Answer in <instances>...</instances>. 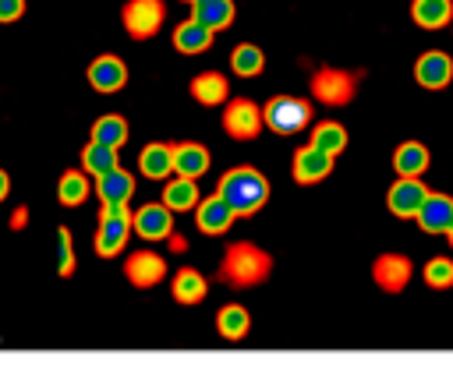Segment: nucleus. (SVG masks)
Masks as SVG:
<instances>
[{
	"label": "nucleus",
	"mask_w": 453,
	"mask_h": 385,
	"mask_svg": "<svg viewBox=\"0 0 453 385\" xmlns=\"http://www.w3.org/2000/svg\"><path fill=\"white\" fill-rule=\"evenodd\" d=\"M262 124L276 134H297L311 124V102L297 95H273L262 106Z\"/></svg>",
	"instance_id": "20e7f679"
},
{
	"label": "nucleus",
	"mask_w": 453,
	"mask_h": 385,
	"mask_svg": "<svg viewBox=\"0 0 453 385\" xmlns=\"http://www.w3.org/2000/svg\"><path fill=\"white\" fill-rule=\"evenodd\" d=\"M191 95H195L202 106H219V102H226L230 85H226V78H223V74L205 71V74L191 78Z\"/></svg>",
	"instance_id": "b1692460"
},
{
	"label": "nucleus",
	"mask_w": 453,
	"mask_h": 385,
	"mask_svg": "<svg viewBox=\"0 0 453 385\" xmlns=\"http://www.w3.org/2000/svg\"><path fill=\"white\" fill-rule=\"evenodd\" d=\"M25 14V0H0V21H18Z\"/></svg>",
	"instance_id": "f704fd0d"
},
{
	"label": "nucleus",
	"mask_w": 453,
	"mask_h": 385,
	"mask_svg": "<svg viewBox=\"0 0 453 385\" xmlns=\"http://www.w3.org/2000/svg\"><path fill=\"white\" fill-rule=\"evenodd\" d=\"M57 272H60L64 279L74 272V247H71V233H67V226L57 230Z\"/></svg>",
	"instance_id": "72a5a7b5"
},
{
	"label": "nucleus",
	"mask_w": 453,
	"mask_h": 385,
	"mask_svg": "<svg viewBox=\"0 0 453 385\" xmlns=\"http://www.w3.org/2000/svg\"><path fill=\"white\" fill-rule=\"evenodd\" d=\"M131 237V215L127 205H103L99 212V230H96V254L99 258H113L124 251Z\"/></svg>",
	"instance_id": "39448f33"
},
{
	"label": "nucleus",
	"mask_w": 453,
	"mask_h": 385,
	"mask_svg": "<svg viewBox=\"0 0 453 385\" xmlns=\"http://www.w3.org/2000/svg\"><path fill=\"white\" fill-rule=\"evenodd\" d=\"M308 145H315V148H322V152H329V155H340V152L347 148V131H343V124H336V120H322V124L311 127V141H308Z\"/></svg>",
	"instance_id": "cd10ccee"
},
{
	"label": "nucleus",
	"mask_w": 453,
	"mask_h": 385,
	"mask_svg": "<svg viewBox=\"0 0 453 385\" xmlns=\"http://www.w3.org/2000/svg\"><path fill=\"white\" fill-rule=\"evenodd\" d=\"M411 272H414L411 258L407 254H396V251L379 254L375 265H372V279H375V286L382 293H403L407 283H411Z\"/></svg>",
	"instance_id": "6e6552de"
},
{
	"label": "nucleus",
	"mask_w": 453,
	"mask_h": 385,
	"mask_svg": "<svg viewBox=\"0 0 453 385\" xmlns=\"http://www.w3.org/2000/svg\"><path fill=\"white\" fill-rule=\"evenodd\" d=\"M216 194L226 201V208L237 219H248V215H255L269 201V180L255 166H234V170H226L219 177Z\"/></svg>",
	"instance_id": "f257e3e1"
},
{
	"label": "nucleus",
	"mask_w": 453,
	"mask_h": 385,
	"mask_svg": "<svg viewBox=\"0 0 453 385\" xmlns=\"http://www.w3.org/2000/svg\"><path fill=\"white\" fill-rule=\"evenodd\" d=\"M163 205H166L170 212H188V208H195V205H198V187H195V180H191V177L170 180V184L163 187Z\"/></svg>",
	"instance_id": "a878e982"
},
{
	"label": "nucleus",
	"mask_w": 453,
	"mask_h": 385,
	"mask_svg": "<svg viewBox=\"0 0 453 385\" xmlns=\"http://www.w3.org/2000/svg\"><path fill=\"white\" fill-rule=\"evenodd\" d=\"M57 198H60V205H81L85 198H88V180H85V173H78V170H67L64 177H60V184H57Z\"/></svg>",
	"instance_id": "2f4dec72"
},
{
	"label": "nucleus",
	"mask_w": 453,
	"mask_h": 385,
	"mask_svg": "<svg viewBox=\"0 0 453 385\" xmlns=\"http://www.w3.org/2000/svg\"><path fill=\"white\" fill-rule=\"evenodd\" d=\"M131 230L142 240H170V233H173V212L163 201L159 205H142L131 215Z\"/></svg>",
	"instance_id": "9b49d317"
},
{
	"label": "nucleus",
	"mask_w": 453,
	"mask_h": 385,
	"mask_svg": "<svg viewBox=\"0 0 453 385\" xmlns=\"http://www.w3.org/2000/svg\"><path fill=\"white\" fill-rule=\"evenodd\" d=\"M425 283L432 290H449L453 286V261L449 258H432L425 265Z\"/></svg>",
	"instance_id": "473e14b6"
},
{
	"label": "nucleus",
	"mask_w": 453,
	"mask_h": 385,
	"mask_svg": "<svg viewBox=\"0 0 453 385\" xmlns=\"http://www.w3.org/2000/svg\"><path fill=\"white\" fill-rule=\"evenodd\" d=\"M205 170H209V148H205V145H198V141H180V145H173V173H177V177L198 180Z\"/></svg>",
	"instance_id": "6ab92c4d"
},
{
	"label": "nucleus",
	"mask_w": 453,
	"mask_h": 385,
	"mask_svg": "<svg viewBox=\"0 0 453 385\" xmlns=\"http://www.w3.org/2000/svg\"><path fill=\"white\" fill-rule=\"evenodd\" d=\"M421 198H425V184H421L418 177H400V180L389 187V194H386V208H389L396 219H414Z\"/></svg>",
	"instance_id": "4468645a"
},
{
	"label": "nucleus",
	"mask_w": 453,
	"mask_h": 385,
	"mask_svg": "<svg viewBox=\"0 0 453 385\" xmlns=\"http://www.w3.org/2000/svg\"><path fill=\"white\" fill-rule=\"evenodd\" d=\"M212 35L216 32H209L205 25H198L195 18H188V21H180L177 28H173V46L180 49V53H205L209 46H212Z\"/></svg>",
	"instance_id": "5701e85b"
},
{
	"label": "nucleus",
	"mask_w": 453,
	"mask_h": 385,
	"mask_svg": "<svg viewBox=\"0 0 453 385\" xmlns=\"http://www.w3.org/2000/svg\"><path fill=\"white\" fill-rule=\"evenodd\" d=\"M138 166H142V173H145L149 180L170 177V173H173V145H163V141L145 145L142 155H138Z\"/></svg>",
	"instance_id": "4be33fe9"
},
{
	"label": "nucleus",
	"mask_w": 453,
	"mask_h": 385,
	"mask_svg": "<svg viewBox=\"0 0 453 385\" xmlns=\"http://www.w3.org/2000/svg\"><path fill=\"white\" fill-rule=\"evenodd\" d=\"M230 67H234L241 78H255V74H262V67H265V53H262L255 42H241V46L230 53Z\"/></svg>",
	"instance_id": "c756f323"
},
{
	"label": "nucleus",
	"mask_w": 453,
	"mask_h": 385,
	"mask_svg": "<svg viewBox=\"0 0 453 385\" xmlns=\"http://www.w3.org/2000/svg\"><path fill=\"white\" fill-rule=\"evenodd\" d=\"M273 272V258L269 251H262L258 244H248V240H237L226 247L223 254V265H219V283L234 286V290H251L258 283H265Z\"/></svg>",
	"instance_id": "f03ea898"
},
{
	"label": "nucleus",
	"mask_w": 453,
	"mask_h": 385,
	"mask_svg": "<svg viewBox=\"0 0 453 385\" xmlns=\"http://www.w3.org/2000/svg\"><path fill=\"white\" fill-rule=\"evenodd\" d=\"M188 4H191V0H188Z\"/></svg>",
	"instance_id": "58836bf2"
},
{
	"label": "nucleus",
	"mask_w": 453,
	"mask_h": 385,
	"mask_svg": "<svg viewBox=\"0 0 453 385\" xmlns=\"http://www.w3.org/2000/svg\"><path fill=\"white\" fill-rule=\"evenodd\" d=\"M428 162H432V155H428V148H425L421 141H403V145H396V152H393V170H396V177H425Z\"/></svg>",
	"instance_id": "412c9836"
},
{
	"label": "nucleus",
	"mask_w": 453,
	"mask_h": 385,
	"mask_svg": "<svg viewBox=\"0 0 453 385\" xmlns=\"http://www.w3.org/2000/svg\"><path fill=\"white\" fill-rule=\"evenodd\" d=\"M92 141L110 145V148H120V145L127 141V120H124V117H117V113L99 117V120L92 124Z\"/></svg>",
	"instance_id": "c85d7f7f"
},
{
	"label": "nucleus",
	"mask_w": 453,
	"mask_h": 385,
	"mask_svg": "<svg viewBox=\"0 0 453 385\" xmlns=\"http://www.w3.org/2000/svg\"><path fill=\"white\" fill-rule=\"evenodd\" d=\"M414 223L425 233H446L449 223H453V198L439 194V191H425V198H421V205L414 212Z\"/></svg>",
	"instance_id": "9d476101"
},
{
	"label": "nucleus",
	"mask_w": 453,
	"mask_h": 385,
	"mask_svg": "<svg viewBox=\"0 0 453 385\" xmlns=\"http://www.w3.org/2000/svg\"><path fill=\"white\" fill-rule=\"evenodd\" d=\"M453 18V0H411V21L425 32L446 28Z\"/></svg>",
	"instance_id": "a211bd4d"
},
{
	"label": "nucleus",
	"mask_w": 453,
	"mask_h": 385,
	"mask_svg": "<svg viewBox=\"0 0 453 385\" xmlns=\"http://www.w3.org/2000/svg\"><path fill=\"white\" fill-rule=\"evenodd\" d=\"M7 191H11V180H7V173H4V170H0V201H4V198H7Z\"/></svg>",
	"instance_id": "c9c22d12"
},
{
	"label": "nucleus",
	"mask_w": 453,
	"mask_h": 385,
	"mask_svg": "<svg viewBox=\"0 0 453 385\" xmlns=\"http://www.w3.org/2000/svg\"><path fill=\"white\" fill-rule=\"evenodd\" d=\"M446 240H449V244H453V223H449V230H446Z\"/></svg>",
	"instance_id": "e433bc0d"
},
{
	"label": "nucleus",
	"mask_w": 453,
	"mask_h": 385,
	"mask_svg": "<svg viewBox=\"0 0 453 385\" xmlns=\"http://www.w3.org/2000/svg\"><path fill=\"white\" fill-rule=\"evenodd\" d=\"M333 162H336V155H329V152H322V148H315V145H304V148L294 152V166H290V173H294L297 184L308 187V184L326 180V177L333 173Z\"/></svg>",
	"instance_id": "1a4fd4ad"
},
{
	"label": "nucleus",
	"mask_w": 453,
	"mask_h": 385,
	"mask_svg": "<svg viewBox=\"0 0 453 385\" xmlns=\"http://www.w3.org/2000/svg\"><path fill=\"white\" fill-rule=\"evenodd\" d=\"M120 18H124V28L131 39H149L159 32L166 7H163V0H127Z\"/></svg>",
	"instance_id": "423d86ee"
},
{
	"label": "nucleus",
	"mask_w": 453,
	"mask_h": 385,
	"mask_svg": "<svg viewBox=\"0 0 453 385\" xmlns=\"http://www.w3.org/2000/svg\"><path fill=\"white\" fill-rule=\"evenodd\" d=\"M81 166H85L92 177H99V173H106V170L117 166V148L99 145V141H88L85 152H81Z\"/></svg>",
	"instance_id": "7c9ffc66"
},
{
	"label": "nucleus",
	"mask_w": 453,
	"mask_h": 385,
	"mask_svg": "<svg viewBox=\"0 0 453 385\" xmlns=\"http://www.w3.org/2000/svg\"><path fill=\"white\" fill-rule=\"evenodd\" d=\"M414 81H418L421 88H432V92L446 88V85L453 81V60H449L442 49L421 53L418 64H414Z\"/></svg>",
	"instance_id": "f8f14e48"
},
{
	"label": "nucleus",
	"mask_w": 453,
	"mask_h": 385,
	"mask_svg": "<svg viewBox=\"0 0 453 385\" xmlns=\"http://www.w3.org/2000/svg\"><path fill=\"white\" fill-rule=\"evenodd\" d=\"M449 21H453V18H449Z\"/></svg>",
	"instance_id": "4c0bfd02"
},
{
	"label": "nucleus",
	"mask_w": 453,
	"mask_h": 385,
	"mask_svg": "<svg viewBox=\"0 0 453 385\" xmlns=\"http://www.w3.org/2000/svg\"><path fill=\"white\" fill-rule=\"evenodd\" d=\"M124 276H127L131 286L152 290L156 283H163L166 261H163V254H156V251H134V254L127 258V265H124Z\"/></svg>",
	"instance_id": "ddd939ff"
},
{
	"label": "nucleus",
	"mask_w": 453,
	"mask_h": 385,
	"mask_svg": "<svg viewBox=\"0 0 453 385\" xmlns=\"http://www.w3.org/2000/svg\"><path fill=\"white\" fill-rule=\"evenodd\" d=\"M234 219H237V215L226 208V201H223L219 194H212V198H205V201L195 205V223H198V230L209 233V237L226 233V230L234 226Z\"/></svg>",
	"instance_id": "f3484780"
},
{
	"label": "nucleus",
	"mask_w": 453,
	"mask_h": 385,
	"mask_svg": "<svg viewBox=\"0 0 453 385\" xmlns=\"http://www.w3.org/2000/svg\"><path fill=\"white\" fill-rule=\"evenodd\" d=\"M223 131H226L234 141H251V138H258V131H262V109H258L251 99H234V102H226V109H223Z\"/></svg>",
	"instance_id": "0eeeda50"
},
{
	"label": "nucleus",
	"mask_w": 453,
	"mask_h": 385,
	"mask_svg": "<svg viewBox=\"0 0 453 385\" xmlns=\"http://www.w3.org/2000/svg\"><path fill=\"white\" fill-rule=\"evenodd\" d=\"M248 325H251V318H248V307H241V304H226V307L216 314V328H219V336H223L226 343L244 339V336H248Z\"/></svg>",
	"instance_id": "bb28decb"
},
{
	"label": "nucleus",
	"mask_w": 453,
	"mask_h": 385,
	"mask_svg": "<svg viewBox=\"0 0 453 385\" xmlns=\"http://www.w3.org/2000/svg\"><path fill=\"white\" fill-rule=\"evenodd\" d=\"M191 18L209 32H223L234 25V0H191Z\"/></svg>",
	"instance_id": "aec40b11"
},
{
	"label": "nucleus",
	"mask_w": 453,
	"mask_h": 385,
	"mask_svg": "<svg viewBox=\"0 0 453 385\" xmlns=\"http://www.w3.org/2000/svg\"><path fill=\"white\" fill-rule=\"evenodd\" d=\"M205 290H209V283L195 268H180L173 276V300L177 304H202L205 300Z\"/></svg>",
	"instance_id": "393cba45"
},
{
	"label": "nucleus",
	"mask_w": 453,
	"mask_h": 385,
	"mask_svg": "<svg viewBox=\"0 0 453 385\" xmlns=\"http://www.w3.org/2000/svg\"><path fill=\"white\" fill-rule=\"evenodd\" d=\"M96 194H99L103 205H127L131 194H134V177L127 170L113 166V170L96 177Z\"/></svg>",
	"instance_id": "dca6fc26"
},
{
	"label": "nucleus",
	"mask_w": 453,
	"mask_h": 385,
	"mask_svg": "<svg viewBox=\"0 0 453 385\" xmlns=\"http://www.w3.org/2000/svg\"><path fill=\"white\" fill-rule=\"evenodd\" d=\"M88 85H92L96 92H117V88H124V85H127V67H124V60L113 57V53L96 57V60L88 64Z\"/></svg>",
	"instance_id": "2eb2a0df"
},
{
	"label": "nucleus",
	"mask_w": 453,
	"mask_h": 385,
	"mask_svg": "<svg viewBox=\"0 0 453 385\" xmlns=\"http://www.w3.org/2000/svg\"><path fill=\"white\" fill-rule=\"evenodd\" d=\"M311 95L322 106H347L357 95L361 85V71H343V67H319L311 74Z\"/></svg>",
	"instance_id": "7ed1b4c3"
}]
</instances>
